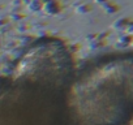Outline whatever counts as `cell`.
<instances>
[{"label":"cell","mask_w":133,"mask_h":125,"mask_svg":"<svg viewBox=\"0 0 133 125\" xmlns=\"http://www.w3.org/2000/svg\"><path fill=\"white\" fill-rule=\"evenodd\" d=\"M66 125H80V124H75V122H72V121H71V122H68Z\"/></svg>","instance_id":"obj_3"},{"label":"cell","mask_w":133,"mask_h":125,"mask_svg":"<svg viewBox=\"0 0 133 125\" xmlns=\"http://www.w3.org/2000/svg\"><path fill=\"white\" fill-rule=\"evenodd\" d=\"M65 106L75 124L124 125L133 107L132 55L104 56L76 71Z\"/></svg>","instance_id":"obj_1"},{"label":"cell","mask_w":133,"mask_h":125,"mask_svg":"<svg viewBox=\"0 0 133 125\" xmlns=\"http://www.w3.org/2000/svg\"><path fill=\"white\" fill-rule=\"evenodd\" d=\"M66 90L12 68L0 77V125H66Z\"/></svg>","instance_id":"obj_2"}]
</instances>
